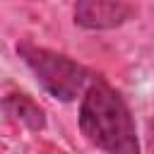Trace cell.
Here are the masks:
<instances>
[{"label":"cell","instance_id":"obj_3","mask_svg":"<svg viewBox=\"0 0 154 154\" xmlns=\"http://www.w3.org/2000/svg\"><path fill=\"white\" fill-rule=\"evenodd\" d=\"M132 14L135 7L130 0H75L72 7L75 24L91 31L116 29L132 19Z\"/></svg>","mask_w":154,"mask_h":154},{"label":"cell","instance_id":"obj_1","mask_svg":"<svg viewBox=\"0 0 154 154\" xmlns=\"http://www.w3.org/2000/svg\"><path fill=\"white\" fill-rule=\"evenodd\" d=\"M79 132L89 144L103 152H120V154H137L140 140L135 118L120 96L118 89H113L106 79L96 77L89 82V87L82 94L79 101Z\"/></svg>","mask_w":154,"mask_h":154},{"label":"cell","instance_id":"obj_4","mask_svg":"<svg viewBox=\"0 0 154 154\" xmlns=\"http://www.w3.org/2000/svg\"><path fill=\"white\" fill-rule=\"evenodd\" d=\"M0 108H2L10 118L19 120L24 128H29V130H34V132H38V130L46 128V113H43V108H41L29 94H22V91L7 94L5 99H0Z\"/></svg>","mask_w":154,"mask_h":154},{"label":"cell","instance_id":"obj_5","mask_svg":"<svg viewBox=\"0 0 154 154\" xmlns=\"http://www.w3.org/2000/svg\"><path fill=\"white\" fill-rule=\"evenodd\" d=\"M147 128H149V149H154V118L149 120Z\"/></svg>","mask_w":154,"mask_h":154},{"label":"cell","instance_id":"obj_2","mask_svg":"<svg viewBox=\"0 0 154 154\" xmlns=\"http://www.w3.org/2000/svg\"><path fill=\"white\" fill-rule=\"evenodd\" d=\"M17 55L34 72L36 82L58 101H75L94 79V75L70 55L36 46L31 41H19Z\"/></svg>","mask_w":154,"mask_h":154}]
</instances>
